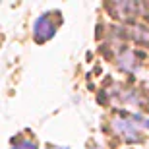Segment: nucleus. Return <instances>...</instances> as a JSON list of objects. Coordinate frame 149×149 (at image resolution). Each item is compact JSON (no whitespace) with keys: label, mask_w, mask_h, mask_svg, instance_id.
<instances>
[{"label":"nucleus","mask_w":149,"mask_h":149,"mask_svg":"<svg viewBox=\"0 0 149 149\" xmlns=\"http://www.w3.org/2000/svg\"><path fill=\"white\" fill-rule=\"evenodd\" d=\"M12 149H37V145L31 139H19V141H16L12 145Z\"/></svg>","instance_id":"nucleus-3"},{"label":"nucleus","mask_w":149,"mask_h":149,"mask_svg":"<svg viewBox=\"0 0 149 149\" xmlns=\"http://www.w3.org/2000/svg\"><path fill=\"white\" fill-rule=\"evenodd\" d=\"M114 128L124 136V139H128V141H138V139H139L138 124H134L132 120H126V118L114 120Z\"/></svg>","instance_id":"nucleus-2"},{"label":"nucleus","mask_w":149,"mask_h":149,"mask_svg":"<svg viewBox=\"0 0 149 149\" xmlns=\"http://www.w3.org/2000/svg\"><path fill=\"white\" fill-rule=\"evenodd\" d=\"M56 31V23L50 22V16H41L35 22L33 25V35H35V41H39V43H45L47 39H50L52 35H54Z\"/></svg>","instance_id":"nucleus-1"}]
</instances>
